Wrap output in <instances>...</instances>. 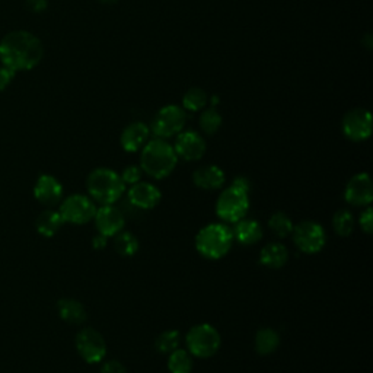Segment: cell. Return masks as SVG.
I'll use <instances>...</instances> for the list:
<instances>
[{
	"label": "cell",
	"instance_id": "obj_1",
	"mask_svg": "<svg viewBox=\"0 0 373 373\" xmlns=\"http://www.w3.org/2000/svg\"><path fill=\"white\" fill-rule=\"evenodd\" d=\"M42 59L44 45L30 31L15 30L0 41V63L15 73L35 69Z\"/></svg>",
	"mask_w": 373,
	"mask_h": 373
},
{
	"label": "cell",
	"instance_id": "obj_2",
	"mask_svg": "<svg viewBox=\"0 0 373 373\" xmlns=\"http://www.w3.org/2000/svg\"><path fill=\"white\" fill-rule=\"evenodd\" d=\"M178 165V156L173 146L163 139L154 137L140 151V168L143 173L154 180L168 178Z\"/></svg>",
	"mask_w": 373,
	"mask_h": 373
},
{
	"label": "cell",
	"instance_id": "obj_3",
	"mask_svg": "<svg viewBox=\"0 0 373 373\" xmlns=\"http://www.w3.org/2000/svg\"><path fill=\"white\" fill-rule=\"evenodd\" d=\"M86 190L93 202L101 206L117 203L126 191L120 173L111 168H96L86 180Z\"/></svg>",
	"mask_w": 373,
	"mask_h": 373
},
{
	"label": "cell",
	"instance_id": "obj_4",
	"mask_svg": "<svg viewBox=\"0 0 373 373\" xmlns=\"http://www.w3.org/2000/svg\"><path fill=\"white\" fill-rule=\"evenodd\" d=\"M234 245V234L226 223H210L195 236V250L207 260H220Z\"/></svg>",
	"mask_w": 373,
	"mask_h": 373
},
{
	"label": "cell",
	"instance_id": "obj_5",
	"mask_svg": "<svg viewBox=\"0 0 373 373\" xmlns=\"http://www.w3.org/2000/svg\"><path fill=\"white\" fill-rule=\"evenodd\" d=\"M250 212V193L231 184L216 202V214L225 223H236Z\"/></svg>",
	"mask_w": 373,
	"mask_h": 373
},
{
	"label": "cell",
	"instance_id": "obj_6",
	"mask_svg": "<svg viewBox=\"0 0 373 373\" xmlns=\"http://www.w3.org/2000/svg\"><path fill=\"white\" fill-rule=\"evenodd\" d=\"M185 343L187 350L193 357L210 359L219 352L222 337L213 326L197 324L188 330Z\"/></svg>",
	"mask_w": 373,
	"mask_h": 373
},
{
	"label": "cell",
	"instance_id": "obj_7",
	"mask_svg": "<svg viewBox=\"0 0 373 373\" xmlns=\"http://www.w3.org/2000/svg\"><path fill=\"white\" fill-rule=\"evenodd\" d=\"M185 122L187 111L180 105L169 104L162 107L155 114L149 129H151V134L155 137L168 140L180 134L185 129Z\"/></svg>",
	"mask_w": 373,
	"mask_h": 373
},
{
	"label": "cell",
	"instance_id": "obj_8",
	"mask_svg": "<svg viewBox=\"0 0 373 373\" xmlns=\"http://www.w3.org/2000/svg\"><path fill=\"white\" fill-rule=\"evenodd\" d=\"M293 242L297 250L304 254H318L327 243V234L321 223L314 220H304L297 223L292 232Z\"/></svg>",
	"mask_w": 373,
	"mask_h": 373
},
{
	"label": "cell",
	"instance_id": "obj_9",
	"mask_svg": "<svg viewBox=\"0 0 373 373\" xmlns=\"http://www.w3.org/2000/svg\"><path fill=\"white\" fill-rule=\"evenodd\" d=\"M96 212V206L93 200L88 195L73 194L62 202L59 213L62 214L64 223H71V225H86L93 220Z\"/></svg>",
	"mask_w": 373,
	"mask_h": 373
},
{
	"label": "cell",
	"instance_id": "obj_10",
	"mask_svg": "<svg viewBox=\"0 0 373 373\" xmlns=\"http://www.w3.org/2000/svg\"><path fill=\"white\" fill-rule=\"evenodd\" d=\"M76 350L86 363L96 365L107 356V343L95 328H84L76 335Z\"/></svg>",
	"mask_w": 373,
	"mask_h": 373
},
{
	"label": "cell",
	"instance_id": "obj_11",
	"mask_svg": "<svg viewBox=\"0 0 373 373\" xmlns=\"http://www.w3.org/2000/svg\"><path fill=\"white\" fill-rule=\"evenodd\" d=\"M343 134L352 142H365L372 134V114L366 108L347 111L341 121Z\"/></svg>",
	"mask_w": 373,
	"mask_h": 373
},
{
	"label": "cell",
	"instance_id": "obj_12",
	"mask_svg": "<svg viewBox=\"0 0 373 373\" xmlns=\"http://www.w3.org/2000/svg\"><path fill=\"white\" fill-rule=\"evenodd\" d=\"M178 159L187 162L200 161L206 154V140L205 137L194 130H183L180 134L176 136V143L172 144Z\"/></svg>",
	"mask_w": 373,
	"mask_h": 373
},
{
	"label": "cell",
	"instance_id": "obj_13",
	"mask_svg": "<svg viewBox=\"0 0 373 373\" xmlns=\"http://www.w3.org/2000/svg\"><path fill=\"white\" fill-rule=\"evenodd\" d=\"M344 200L355 207H367L373 200V185L369 173H356L344 188Z\"/></svg>",
	"mask_w": 373,
	"mask_h": 373
},
{
	"label": "cell",
	"instance_id": "obj_14",
	"mask_svg": "<svg viewBox=\"0 0 373 373\" xmlns=\"http://www.w3.org/2000/svg\"><path fill=\"white\" fill-rule=\"evenodd\" d=\"M93 222H95V228L98 234L105 238L115 236L118 232L122 231L124 225H126L124 214L121 213L120 209H117L113 205H105V206L96 209Z\"/></svg>",
	"mask_w": 373,
	"mask_h": 373
},
{
	"label": "cell",
	"instance_id": "obj_15",
	"mask_svg": "<svg viewBox=\"0 0 373 373\" xmlns=\"http://www.w3.org/2000/svg\"><path fill=\"white\" fill-rule=\"evenodd\" d=\"M127 195L130 205L140 210L155 209L162 198V193L155 184L144 181H139L137 184L132 185Z\"/></svg>",
	"mask_w": 373,
	"mask_h": 373
},
{
	"label": "cell",
	"instance_id": "obj_16",
	"mask_svg": "<svg viewBox=\"0 0 373 373\" xmlns=\"http://www.w3.org/2000/svg\"><path fill=\"white\" fill-rule=\"evenodd\" d=\"M149 140H151V129L142 121L130 122L129 126L124 127L120 136V144L122 151L127 154L140 152Z\"/></svg>",
	"mask_w": 373,
	"mask_h": 373
},
{
	"label": "cell",
	"instance_id": "obj_17",
	"mask_svg": "<svg viewBox=\"0 0 373 373\" xmlns=\"http://www.w3.org/2000/svg\"><path fill=\"white\" fill-rule=\"evenodd\" d=\"M34 197L37 202L47 207H53L59 205L63 198V185L53 176H41L34 187Z\"/></svg>",
	"mask_w": 373,
	"mask_h": 373
},
{
	"label": "cell",
	"instance_id": "obj_18",
	"mask_svg": "<svg viewBox=\"0 0 373 373\" xmlns=\"http://www.w3.org/2000/svg\"><path fill=\"white\" fill-rule=\"evenodd\" d=\"M193 183L200 190L216 191L225 185L226 176L217 165H203L194 171Z\"/></svg>",
	"mask_w": 373,
	"mask_h": 373
},
{
	"label": "cell",
	"instance_id": "obj_19",
	"mask_svg": "<svg viewBox=\"0 0 373 373\" xmlns=\"http://www.w3.org/2000/svg\"><path fill=\"white\" fill-rule=\"evenodd\" d=\"M232 234H234V241L245 246H251V245L258 243L264 236L260 222L254 219H246V217L235 223V228L232 229Z\"/></svg>",
	"mask_w": 373,
	"mask_h": 373
},
{
	"label": "cell",
	"instance_id": "obj_20",
	"mask_svg": "<svg viewBox=\"0 0 373 373\" xmlns=\"http://www.w3.org/2000/svg\"><path fill=\"white\" fill-rule=\"evenodd\" d=\"M258 261L267 268L279 270L289 261V250L280 242H270L260 251Z\"/></svg>",
	"mask_w": 373,
	"mask_h": 373
},
{
	"label": "cell",
	"instance_id": "obj_21",
	"mask_svg": "<svg viewBox=\"0 0 373 373\" xmlns=\"http://www.w3.org/2000/svg\"><path fill=\"white\" fill-rule=\"evenodd\" d=\"M57 312L64 322L73 326L84 324L88 318L85 306L79 301L71 299V297H64V299L59 301Z\"/></svg>",
	"mask_w": 373,
	"mask_h": 373
},
{
	"label": "cell",
	"instance_id": "obj_22",
	"mask_svg": "<svg viewBox=\"0 0 373 373\" xmlns=\"http://www.w3.org/2000/svg\"><path fill=\"white\" fill-rule=\"evenodd\" d=\"M63 225H64V220L62 214L59 213V210H53V209H48L42 212L35 220V228L38 234L45 238L54 236L62 229Z\"/></svg>",
	"mask_w": 373,
	"mask_h": 373
},
{
	"label": "cell",
	"instance_id": "obj_23",
	"mask_svg": "<svg viewBox=\"0 0 373 373\" xmlns=\"http://www.w3.org/2000/svg\"><path fill=\"white\" fill-rule=\"evenodd\" d=\"M280 345V335L276 330L272 328H261L257 331L254 337V347L256 352L260 356H270L275 353Z\"/></svg>",
	"mask_w": 373,
	"mask_h": 373
},
{
	"label": "cell",
	"instance_id": "obj_24",
	"mask_svg": "<svg viewBox=\"0 0 373 373\" xmlns=\"http://www.w3.org/2000/svg\"><path fill=\"white\" fill-rule=\"evenodd\" d=\"M207 105H209V95L203 88L198 86L190 88L183 96L181 107L188 113L203 111Z\"/></svg>",
	"mask_w": 373,
	"mask_h": 373
},
{
	"label": "cell",
	"instance_id": "obj_25",
	"mask_svg": "<svg viewBox=\"0 0 373 373\" xmlns=\"http://www.w3.org/2000/svg\"><path fill=\"white\" fill-rule=\"evenodd\" d=\"M113 238H114L115 251L121 257H133L137 254L140 243H139V239L134 234L127 232V231H121Z\"/></svg>",
	"mask_w": 373,
	"mask_h": 373
},
{
	"label": "cell",
	"instance_id": "obj_26",
	"mask_svg": "<svg viewBox=\"0 0 373 373\" xmlns=\"http://www.w3.org/2000/svg\"><path fill=\"white\" fill-rule=\"evenodd\" d=\"M166 365L169 373H191L194 367L193 356L184 349H177L169 353Z\"/></svg>",
	"mask_w": 373,
	"mask_h": 373
},
{
	"label": "cell",
	"instance_id": "obj_27",
	"mask_svg": "<svg viewBox=\"0 0 373 373\" xmlns=\"http://www.w3.org/2000/svg\"><path fill=\"white\" fill-rule=\"evenodd\" d=\"M222 124H223L222 114L217 111L216 107H210V105H207L202 111L200 118H198V126H200V130L207 136L216 134L220 130Z\"/></svg>",
	"mask_w": 373,
	"mask_h": 373
},
{
	"label": "cell",
	"instance_id": "obj_28",
	"mask_svg": "<svg viewBox=\"0 0 373 373\" xmlns=\"http://www.w3.org/2000/svg\"><path fill=\"white\" fill-rule=\"evenodd\" d=\"M355 217L353 213L347 209H340L338 212L334 213L333 216V229L334 232L341 236V238H347L350 236L355 231Z\"/></svg>",
	"mask_w": 373,
	"mask_h": 373
},
{
	"label": "cell",
	"instance_id": "obj_29",
	"mask_svg": "<svg viewBox=\"0 0 373 373\" xmlns=\"http://www.w3.org/2000/svg\"><path fill=\"white\" fill-rule=\"evenodd\" d=\"M180 343H181V335L178 330H166L162 331L154 343L155 350L161 355H169L173 350L180 349Z\"/></svg>",
	"mask_w": 373,
	"mask_h": 373
},
{
	"label": "cell",
	"instance_id": "obj_30",
	"mask_svg": "<svg viewBox=\"0 0 373 373\" xmlns=\"http://www.w3.org/2000/svg\"><path fill=\"white\" fill-rule=\"evenodd\" d=\"M268 228L277 238L285 239L292 235L294 223L286 213L276 212V213H272L271 217L268 219Z\"/></svg>",
	"mask_w": 373,
	"mask_h": 373
},
{
	"label": "cell",
	"instance_id": "obj_31",
	"mask_svg": "<svg viewBox=\"0 0 373 373\" xmlns=\"http://www.w3.org/2000/svg\"><path fill=\"white\" fill-rule=\"evenodd\" d=\"M120 177L122 180V183L127 185H134L137 184L139 181H142V177H143V171L139 165H130L127 168H124V171L120 173Z\"/></svg>",
	"mask_w": 373,
	"mask_h": 373
},
{
	"label": "cell",
	"instance_id": "obj_32",
	"mask_svg": "<svg viewBox=\"0 0 373 373\" xmlns=\"http://www.w3.org/2000/svg\"><path fill=\"white\" fill-rule=\"evenodd\" d=\"M359 225L365 234H367V235L373 234V210L370 209V206H367L362 212V214L359 217Z\"/></svg>",
	"mask_w": 373,
	"mask_h": 373
},
{
	"label": "cell",
	"instance_id": "obj_33",
	"mask_svg": "<svg viewBox=\"0 0 373 373\" xmlns=\"http://www.w3.org/2000/svg\"><path fill=\"white\" fill-rule=\"evenodd\" d=\"M16 73L11 69H8L6 66H0V92H4L6 88H9V85L12 84V81L15 79Z\"/></svg>",
	"mask_w": 373,
	"mask_h": 373
},
{
	"label": "cell",
	"instance_id": "obj_34",
	"mask_svg": "<svg viewBox=\"0 0 373 373\" xmlns=\"http://www.w3.org/2000/svg\"><path fill=\"white\" fill-rule=\"evenodd\" d=\"M101 373H127V369L120 360L113 359L103 363Z\"/></svg>",
	"mask_w": 373,
	"mask_h": 373
},
{
	"label": "cell",
	"instance_id": "obj_35",
	"mask_svg": "<svg viewBox=\"0 0 373 373\" xmlns=\"http://www.w3.org/2000/svg\"><path fill=\"white\" fill-rule=\"evenodd\" d=\"M25 5L34 13H42L48 8V0H25Z\"/></svg>",
	"mask_w": 373,
	"mask_h": 373
},
{
	"label": "cell",
	"instance_id": "obj_36",
	"mask_svg": "<svg viewBox=\"0 0 373 373\" xmlns=\"http://www.w3.org/2000/svg\"><path fill=\"white\" fill-rule=\"evenodd\" d=\"M232 184L234 185H236V187H239V188H242V190H245V191H248V193H251V181L250 180H248L246 177H236L234 181H232Z\"/></svg>",
	"mask_w": 373,
	"mask_h": 373
},
{
	"label": "cell",
	"instance_id": "obj_37",
	"mask_svg": "<svg viewBox=\"0 0 373 373\" xmlns=\"http://www.w3.org/2000/svg\"><path fill=\"white\" fill-rule=\"evenodd\" d=\"M107 239L108 238H105V236H103V235H96L93 239H92V246L95 248V250L96 251H101V250H104V248L107 246Z\"/></svg>",
	"mask_w": 373,
	"mask_h": 373
},
{
	"label": "cell",
	"instance_id": "obj_38",
	"mask_svg": "<svg viewBox=\"0 0 373 373\" xmlns=\"http://www.w3.org/2000/svg\"><path fill=\"white\" fill-rule=\"evenodd\" d=\"M363 44L366 45V48H369V50H370V47H372V35H370V34H367V35H366V38L363 40Z\"/></svg>",
	"mask_w": 373,
	"mask_h": 373
},
{
	"label": "cell",
	"instance_id": "obj_39",
	"mask_svg": "<svg viewBox=\"0 0 373 373\" xmlns=\"http://www.w3.org/2000/svg\"><path fill=\"white\" fill-rule=\"evenodd\" d=\"M99 4H103V5H115L118 4V0H98Z\"/></svg>",
	"mask_w": 373,
	"mask_h": 373
}]
</instances>
